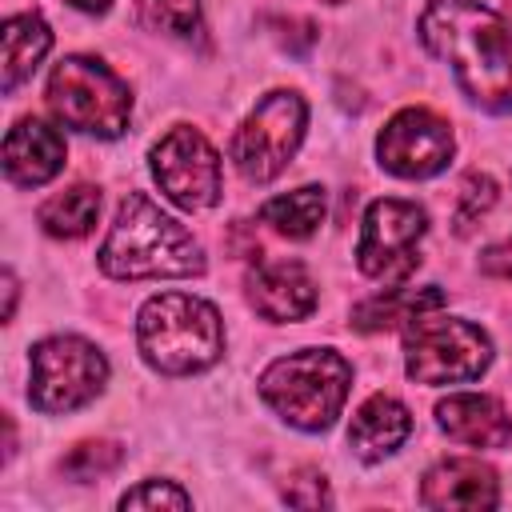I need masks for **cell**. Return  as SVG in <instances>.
<instances>
[{
  "mask_svg": "<svg viewBox=\"0 0 512 512\" xmlns=\"http://www.w3.org/2000/svg\"><path fill=\"white\" fill-rule=\"evenodd\" d=\"M284 500H288L292 508H328V504H332V492H328V484H324L320 472L300 468V472L284 484Z\"/></svg>",
  "mask_w": 512,
  "mask_h": 512,
  "instance_id": "cell-25",
  "label": "cell"
},
{
  "mask_svg": "<svg viewBox=\"0 0 512 512\" xmlns=\"http://www.w3.org/2000/svg\"><path fill=\"white\" fill-rule=\"evenodd\" d=\"M124 460V448L116 440H80L64 460H60V472L72 476V480H100L108 472H116Z\"/></svg>",
  "mask_w": 512,
  "mask_h": 512,
  "instance_id": "cell-22",
  "label": "cell"
},
{
  "mask_svg": "<svg viewBox=\"0 0 512 512\" xmlns=\"http://www.w3.org/2000/svg\"><path fill=\"white\" fill-rule=\"evenodd\" d=\"M96 216H100V188H92V184H72L64 192L48 196L40 204V212H36L40 228L48 236H56V240H80V236H88L92 224H96Z\"/></svg>",
  "mask_w": 512,
  "mask_h": 512,
  "instance_id": "cell-19",
  "label": "cell"
},
{
  "mask_svg": "<svg viewBox=\"0 0 512 512\" xmlns=\"http://www.w3.org/2000/svg\"><path fill=\"white\" fill-rule=\"evenodd\" d=\"M244 288L248 304L272 324L304 320L316 308V284L300 260H256Z\"/></svg>",
  "mask_w": 512,
  "mask_h": 512,
  "instance_id": "cell-13",
  "label": "cell"
},
{
  "mask_svg": "<svg viewBox=\"0 0 512 512\" xmlns=\"http://www.w3.org/2000/svg\"><path fill=\"white\" fill-rule=\"evenodd\" d=\"M72 8H80V12H92V16H100V12H108L112 8V0H68Z\"/></svg>",
  "mask_w": 512,
  "mask_h": 512,
  "instance_id": "cell-28",
  "label": "cell"
},
{
  "mask_svg": "<svg viewBox=\"0 0 512 512\" xmlns=\"http://www.w3.org/2000/svg\"><path fill=\"white\" fill-rule=\"evenodd\" d=\"M328 4H340V0H328Z\"/></svg>",
  "mask_w": 512,
  "mask_h": 512,
  "instance_id": "cell-29",
  "label": "cell"
},
{
  "mask_svg": "<svg viewBox=\"0 0 512 512\" xmlns=\"http://www.w3.org/2000/svg\"><path fill=\"white\" fill-rule=\"evenodd\" d=\"M304 128H308L304 96L292 88H276L240 120V128L232 132L228 156L248 184H268L292 164L304 140Z\"/></svg>",
  "mask_w": 512,
  "mask_h": 512,
  "instance_id": "cell-7",
  "label": "cell"
},
{
  "mask_svg": "<svg viewBox=\"0 0 512 512\" xmlns=\"http://www.w3.org/2000/svg\"><path fill=\"white\" fill-rule=\"evenodd\" d=\"M456 152L452 128L428 108H400L376 136V160L400 180H428L448 168Z\"/></svg>",
  "mask_w": 512,
  "mask_h": 512,
  "instance_id": "cell-11",
  "label": "cell"
},
{
  "mask_svg": "<svg viewBox=\"0 0 512 512\" xmlns=\"http://www.w3.org/2000/svg\"><path fill=\"white\" fill-rule=\"evenodd\" d=\"M4 296H8L4 300V320H12V308H16V276L8 268H4Z\"/></svg>",
  "mask_w": 512,
  "mask_h": 512,
  "instance_id": "cell-27",
  "label": "cell"
},
{
  "mask_svg": "<svg viewBox=\"0 0 512 512\" xmlns=\"http://www.w3.org/2000/svg\"><path fill=\"white\" fill-rule=\"evenodd\" d=\"M324 212H328V196L320 184H304L296 192H284L260 204V220L288 240H308L324 224Z\"/></svg>",
  "mask_w": 512,
  "mask_h": 512,
  "instance_id": "cell-20",
  "label": "cell"
},
{
  "mask_svg": "<svg viewBox=\"0 0 512 512\" xmlns=\"http://www.w3.org/2000/svg\"><path fill=\"white\" fill-rule=\"evenodd\" d=\"M148 168L160 192L184 212H204L220 200V156L192 124H176L168 136H160V144L148 152Z\"/></svg>",
  "mask_w": 512,
  "mask_h": 512,
  "instance_id": "cell-10",
  "label": "cell"
},
{
  "mask_svg": "<svg viewBox=\"0 0 512 512\" xmlns=\"http://www.w3.org/2000/svg\"><path fill=\"white\" fill-rule=\"evenodd\" d=\"M48 108L64 128L116 140L132 120V92L104 60L64 56L48 76Z\"/></svg>",
  "mask_w": 512,
  "mask_h": 512,
  "instance_id": "cell-5",
  "label": "cell"
},
{
  "mask_svg": "<svg viewBox=\"0 0 512 512\" xmlns=\"http://www.w3.org/2000/svg\"><path fill=\"white\" fill-rule=\"evenodd\" d=\"M480 272H488L496 280H512V236L500 244H488L480 252Z\"/></svg>",
  "mask_w": 512,
  "mask_h": 512,
  "instance_id": "cell-26",
  "label": "cell"
},
{
  "mask_svg": "<svg viewBox=\"0 0 512 512\" xmlns=\"http://www.w3.org/2000/svg\"><path fill=\"white\" fill-rule=\"evenodd\" d=\"M120 508H192V496L172 480H144L120 496Z\"/></svg>",
  "mask_w": 512,
  "mask_h": 512,
  "instance_id": "cell-24",
  "label": "cell"
},
{
  "mask_svg": "<svg viewBox=\"0 0 512 512\" xmlns=\"http://www.w3.org/2000/svg\"><path fill=\"white\" fill-rule=\"evenodd\" d=\"M52 48V32L36 12L24 16H8L4 20V68H0V88L12 92L16 84H24L36 64L48 56Z\"/></svg>",
  "mask_w": 512,
  "mask_h": 512,
  "instance_id": "cell-18",
  "label": "cell"
},
{
  "mask_svg": "<svg viewBox=\"0 0 512 512\" xmlns=\"http://www.w3.org/2000/svg\"><path fill=\"white\" fill-rule=\"evenodd\" d=\"M64 136L36 120V116H24L8 128L4 136V176L16 184V188H40L48 184L60 168H64Z\"/></svg>",
  "mask_w": 512,
  "mask_h": 512,
  "instance_id": "cell-14",
  "label": "cell"
},
{
  "mask_svg": "<svg viewBox=\"0 0 512 512\" xmlns=\"http://www.w3.org/2000/svg\"><path fill=\"white\" fill-rule=\"evenodd\" d=\"M416 28L472 104L512 112V16L480 0H428Z\"/></svg>",
  "mask_w": 512,
  "mask_h": 512,
  "instance_id": "cell-1",
  "label": "cell"
},
{
  "mask_svg": "<svg viewBox=\"0 0 512 512\" xmlns=\"http://www.w3.org/2000/svg\"><path fill=\"white\" fill-rule=\"evenodd\" d=\"M136 348L164 376H192L224 356V324L216 304L188 292L148 296L136 312Z\"/></svg>",
  "mask_w": 512,
  "mask_h": 512,
  "instance_id": "cell-3",
  "label": "cell"
},
{
  "mask_svg": "<svg viewBox=\"0 0 512 512\" xmlns=\"http://www.w3.org/2000/svg\"><path fill=\"white\" fill-rule=\"evenodd\" d=\"M96 264L112 280H160V276H200L204 248L144 192H128L116 220L96 252Z\"/></svg>",
  "mask_w": 512,
  "mask_h": 512,
  "instance_id": "cell-2",
  "label": "cell"
},
{
  "mask_svg": "<svg viewBox=\"0 0 512 512\" xmlns=\"http://www.w3.org/2000/svg\"><path fill=\"white\" fill-rule=\"evenodd\" d=\"M488 364H492V340L472 320L424 312L404 328V372L416 384L480 380Z\"/></svg>",
  "mask_w": 512,
  "mask_h": 512,
  "instance_id": "cell-6",
  "label": "cell"
},
{
  "mask_svg": "<svg viewBox=\"0 0 512 512\" xmlns=\"http://www.w3.org/2000/svg\"><path fill=\"white\" fill-rule=\"evenodd\" d=\"M352 392V364L336 348H300L260 372L264 404L300 432H328Z\"/></svg>",
  "mask_w": 512,
  "mask_h": 512,
  "instance_id": "cell-4",
  "label": "cell"
},
{
  "mask_svg": "<svg viewBox=\"0 0 512 512\" xmlns=\"http://www.w3.org/2000/svg\"><path fill=\"white\" fill-rule=\"evenodd\" d=\"M28 360H32L28 400L44 416L76 412L92 404L108 384V360L84 336H48L32 344Z\"/></svg>",
  "mask_w": 512,
  "mask_h": 512,
  "instance_id": "cell-8",
  "label": "cell"
},
{
  "mask_svg": "<svg viewBox=\"0 0 512 512\" xmlns=\"http://www.w3.org/2000/svg\"><path fill=\"white\" fill-rule=\"evenodd\" d=\"M428 232V212L412 200L380 196L364 208L356 264L368 280L404 284L420 268V240Z\"/></svg>",
  "mask_w": 512,
  "mask_h": 512,
  "instance_id": "cell-9",
  "label": "cell"
},
{
  "mask_svg": "<svg viewBox=\"0 0 512 512\" xmlns=\"http://www.w3.org/2000/svg\"><path fill=\"white\" fill-rule=\"evenodd\" d=\"M436 424L460 444L472 448H504L512 440V416L496 396L484 392H452L436 404Z\"/></svg>",
  "mask_w": 512,
  "mask_h": 512,
  "instance_id": "cell-15",
  "label": "cell"
},
{
  "mask_svg": "<svg viewBox=\"0 0 512 512\" xmlns=\"http://www.w3.org/2000/svg\"><path fill=\"white\" fill-rule=\"evenodd\" d=\"M408 432H412L408 408H404L396 396L376 392V396H368V400L356 408V416H352V424H348V448H352L364 464H376V460L392 456V452L408 440Z\"/></svg>",
  "mask_w": 512,
  "mask_h": 512,
  "instance_id": "cell-16",
  "label": "cell"
},
{
  "mask_svg": "<svg viewBox=\"0 0 512 512\" xmlns=\"http://www.w3.org/2000/svg\"><path fill=\"white\" fill-rule=\"evenodd\" d=\"M420 504L436 512H484L500 504V480L476 456H448L424 472Z\"/></svg>",
  "mask_w": 512,
  "mask_h": 512,
  "instance_id": "cell-12",
  "label": "cell"
},
{
  "mask_svg": "<svg viewBox=\"0 0 512 512\" xmlns=\"http://www.w3.org/2000/svg\"><path fill=\"white\" fill-rule=\"evenodd\" d=\"M496 196H500V192H496V180H492L488 172H468V176L460 180V192H456V212H452L456 232L468 236L472 224H480V216L492 212Z\"/></svg>",
  "mask_w": 512,
  "mask_h": 512,
  "instance_id": "cell-23",
  "label": "cell"
},
{
  "mask_svg": "<svg viewBox=\"0 0 512 512\" xmlns=\"http://www.w3.org/2000/svg\"><path fill=\"white\" fill-rule=\"evenodd\" d=\"M448 296L440 284L424 288H384L352 308V328L356 332H388V328H408L416 316L444 308Z\"/></svg>",
  "mask_w": 512,
  "mask_h": 512,
  "instance_id": "cell-17",
  "label": "cell"
},
{
  "mask_svg": "<svg viewBox=\"0 0 512 512\" xmlns=\"http://www.w3.org/2000/svg\"><path fill=\"white\" fill-rule=\"evenodd\" d=\"M140 16L152 32L192 40L200 32V0H140Z\"/></svg>",
  "mask_w": 512,
  "mask_h": 512,
  "instance_id": "cell-21",
  "label": "cell"
}]
</instances>
